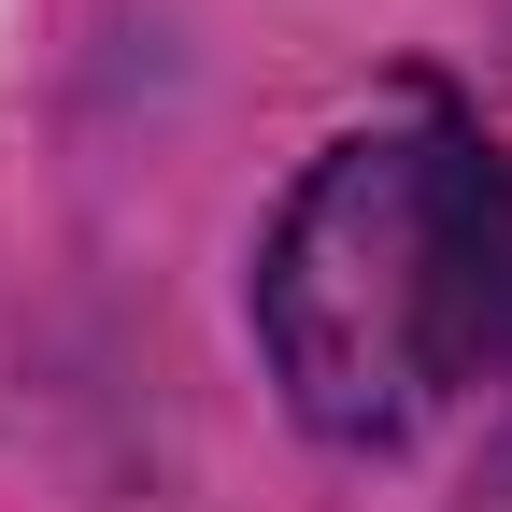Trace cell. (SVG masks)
Masks as SVG:
<instances>
[{
	"label": "cell",
	"instance_id": "obj_1",
	"mask_svg": "<svg viewBox=\"0 0 512 512\" xmlns=\"http://www.w3.org/2000/svg\"><path fill=\"white\" fill-rule=\"evenodd\" d=\"M256 342L328 441H413L512 384V157L484 128H356L256 242Z\"/></svg>",
	"mask_w": 512,
	"mask_h": 512
},
{
	"label": "cell",
	"instance_id": "obj_2",
	"mask_svg": "<svg viewBox=\"0 0 512 512\" xmlns=\"http://www.w3.org/2000/svg\"><path fill=\"white\" fill-rule=\"evenodd\" d=\"M456 512H512V441H498L484 470H470V498H456Z\"/></svg>",
	"mask_w": 512,
	"mask_h": 512
}]
</instances>
